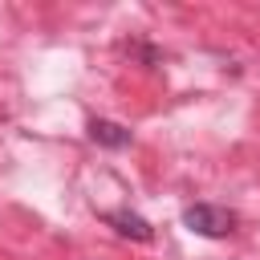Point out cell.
<instances>
[{"label": "cell", "mask_w": 260, "mask_h": 260, "mask_svg": "<svg viewBox=\"0 0 260 260\" xmlns=\"http://www.w3.org/2000/svg\"><path fill=\"white\" fill-rule=\"evenodd\" d=\"M183 223L195 232V236H207V240H223L236 232V211L219 207V203H191L183 211Z\"/></svg>", "instance_id": "cell-1"}, {"label": "cell", "mask_w": 260, "mask_h": 260, "mask_svg": "<svg viewBox=\"0 0 260 260\" xmlns=\"http://www.w3.org/2000/svg\"><path fill=\"white\" fill-rule=\"evenodd\" d=\"M102 219L118 232V236H126V240H138V244H146L154 232H150V223L142 219V215H134V211H102Z\"/></svg>", "instance_id": "cell-2"}, {"label": "cell", "mask_w": 260, "mask_h": 260, "mask_svg": "<svg viewBox=\"0 0 260 260\" xmlns=\"http://www.w3.org/2000/svg\"><path fill=\"white\" fill-rule=\"evenodd\" d=\"M89 138H93L98 146H106V150L130 146V130H126L122 122H110V118H93V122H89Z\"/></svg>", "instance_id": "cell-3"}, {"label": "cell", "mask_w": 260, "mask_h": 260, "mask_svg": "<svg viewBox=\"0 0 260 260\" xmlns=\"http://www.w3.org/2000/svg\"><path fill=\"white\" fill-rule=\"evenodd\" d=\"M126 53H134L142 65H158V61H162V53H158V49H150V45H142V41H130V45H126Z\"/></svg>", "instance_id": "cell-4"}]
</instances>
